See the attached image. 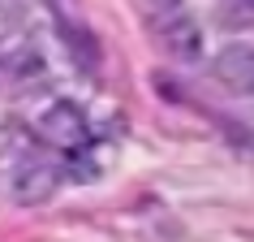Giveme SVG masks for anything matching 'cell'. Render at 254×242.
Returning <instances> with one entry per match:
<instances>
[{
    "mask_svg": "<svg viewBox=\"0 0 254 242\" xmlns=\"http://www.w3.org/2000/svg\"><path fill=\"white\" fill-rule=\"evenodd\" d=\"M30 134L43 138V143H52V147H61V151H78V147H86L91 125H86L78 104L52 95V100L35 104V113H30Z\"/></svg>",
    "mask_w": 254,
    "mask_h": 242,
    "instance_id": "6da1fadb",
    "label": "cell"
},
{
    "mask_svg": "<svg viewBox=\"0 0 254 242\" xmlns=\"http://www.w3.org/2000/svg\"><path fill=\"white\" fill-rule=\"evenodd\" d=\"M65 43H69V52H73V61H82L86 56V65H99V48H95V39L86 35V30H78V26H65Z\"/></svg>",
    "mask_w": 254,
    "mask_h": 242,
    "instance_id": "5b68a950",
    "label": "cell"
},
{
    "mask_svg": "<svg viewBox=\"0 0 254 242\" xmlns=\"http://www.w3.org/2000/svg\"><path fill=\"white\" fill-rule=\"evenodd\" d=\"M211 74H215V82H224L228 91L250 95L254 91V43H228V48H220L215 61H211Z\"/></svg>",
    "mask_w": 254,
    "mask_h": 242,
    "instance_id": "3957f363",
    "label": "cell"
},
{
    "mask_svg": "<svg viewBox=\"0 0 254 242\" xmlns=\"http://www.w3.org/2000/svg\"><path fill=\"white\" fill-rule=\"evenodd\" d=\"M151 13L160 17V22H168V17L177 13V0H151Z\"/></svg>",
    "mask_w": 254,
    "mask_h": 242,
    "instance_id": "52a82bcc",
    "label": "cell"
},
{
    "mask_svg": "<svg viewBox=\"0 0 254 242\" xmlns=\"http://www.w3.org/2000/svg\"><path fill=\"white\" fill-rule=\"evenodd\" d=\"M22 26V0H0V43H9Z\"/></svg>",
    "mask_w": 254,
    "mask_h": 242,
    "instance_id": "8992f818",
    "label": "cell"
},
{
    "mask_svg": "<svg viewBox=\"0 0 254 242\" xmlns=\"http://www.w3.org/2000/svg\"><path fill=\"white\" fill-rule=\"evenodd\" d=\"M246 147H250V151H254V130H246Z\"/></svg>",
    "mask_w": 254,
    "mask_h": 242,
    "instance_id": "ba28073f",
    "label": "cell"
},
{
    "mask_svg": "<svg viewBox=\"0 0 254 242\" xmlns=\"http://www.w3.org/2000/svg\"><path fill=\"white\" fill-rule=\"evenodd\" d=\"M160 39L177 61H198V52H202V35H198V26L190 17H168L164 30H160Z\"/></svg>",
    "mask_w": 254,
    "mask_h": 242,
    "instance_id": "277c9868",
    "label": "cell"
},
{
    "mask_svg": "<svg viewBox=\"0 0 254 242\" xmlns=\"http://www.w3.org/2000/svg\"><path fill=\"white\" fill-rule=\"evenodd\" d=\"M61 186V164H52L48 156H22L13 164V177H9V190L22 208H35V203H48Z\"/></svg>",
    "mask_w": 254,
    "mask_h": 242,
    "instance_id": "7a4b0ae2",
    "label": "cell"
}]
</instances>
